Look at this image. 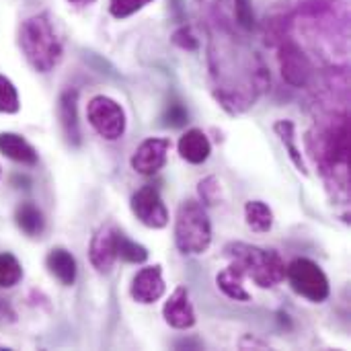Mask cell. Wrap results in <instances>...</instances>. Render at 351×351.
<instances>
[{
	"instance_id": "obj_13",
	"label": "cell",
	"mask_w": 351,
	"mask_h": 351,
	"mask_svg": "<svg viewBox=\"0 0 351 351\" xmlns=\"http://www.w3.org/2000/svg\"><path fill=\"white\" fill-rule=\"evenodd\" d=\"M325 148V158L331 165H348L350 160V125L346 121V117H341V121H337L329 134L325 136L323 142Z\"/></svg>"
},
{
	"instance_id": "obj_14",
	"label": "cell",
	"mask_w": 351,
	"mask_h": 351,
	"mask_svg": "<svg viewBox=\"0 0 351 351\" xmlns=\"http://www.w3.org/2000/svg\"><path fill=\"white\" fill-rule=\"evenodd\" d=\"M179 156L183 160H187L189 165H202L208 160L210 152H212V144L208 140V136L202 130H189L179 138Z\"/></svg>"
},
{
	"instance_id": "obj_25",
	"label": "cell",
	"mask_w": 351,
	"mask_h": 351,
	"mask_svg": "<svg viewBox=\"0 0 351 351\" xmlns=\"http://www.w3.org/2000/svg\"><path fill=\"white\" fill-rule=\"evenodd\" d=\"M162 119H165L162 123L169 125V128H183V125L189 121V113H187V109H185L183 103L173 101V103H169V107H167Z\"/></svg>"
},
{
	"instance_id": "obj_27",
	"label": "cell",
	"mask_w": 351,
	"mask_h": 351,
	"mask_svg": "<svg viewBox=\"0 0 351 351\" xmlns=\"http://www.w3.org/2000/svg\"><path fill=\"white\" fill-rule=\"evenodd\" d=\"M234 16H237V23L247 31L255 29V25H257L251 0H234Z\"/></svg>"
},
{
	"instance_id": "obj_21",
	"label": "cell",
	"mask_w": 351,
	"mask_h": 351,
	"mask_svg": "<svg viewBox=\"0 0 351 351\" xmlns=\"http://www.w3.org/2000/svg\"><path fill=\"white\" fill-rule=\"evenodd\" d=\"M117 257L123 259V261H128V263L140 265V263H144V261L148 259V251H146V247H142L140 243L128 239V237L119 230V232H117Z\"/></svg>"
},
{
	"instance_id": "obj_8",
	"label": "cell",
	"mask_w": 351,
	"mask_h": 351,
	"mask_svg": "<svg viewBox=\"0 0 351 351\" xmlns=\"http://www.w3.org/2000/svg\"><path fill=\"white\" fill-rule=\"evenodd\" d=\"M171 142L167 138H148L144 140L136 154L132 156V169L140 175H154L167 165Z\"/></svg>"
},
{
	"instance_id": "obj_12",
	"label": "cell",
	"mask_w": 351,
	"mask_h": 351,
	"mask_svg": "<svg viewBox=\"0 0 351 351\" xmlns=\"http://www.w3.org/2000/svg\"><path fill=\"white\" fill-rule=\"evenodd\" d=\"M162 315H165V321L173 329L185 331V329H191L195 325V311H193V304L189 300L187 288H177L169 296V300L165 302Z\"/></svg>"
},
{
	"instance_id": "obj_15",
	"label": "cell",
	"mask_w": 351,
	"mask_h": 351,
	"mask_svg": "<svg viewBox=\"0 0 351 351\" xmlns=\"http://www.w3.org/2000/svg\"><path fill=\"white\" fill-rule=\"evenodd\" d=\"M0 152L19 162V165H25V167H33L37 165V152L35 148L19 134H12V132H2L0 134Z\"/></svg>"
},
{
	"instance_id": "obj_29",
	"label": "cell",
	"mask_w": 351,
	"mask_h": 351,
	"mask_svg": "<svg viewBox=\"0 0 351 351\" xmlns=\"http://www.w3.org/2000/svg\"><path fill=\"white\" fill-rule=\"evenodd\" d=\"M171 2H173V4H171V6H173V12H175L179 19H183V10H185L183 0H171Z\"/></svg>"
},
{
	"instance_id": "obj_18",
	"label": "cell",
	"mask_w": 351,
	"mask_h": 351,
	"mask_svg": "<svg viewBox=\"0 0 351 351\" xmlns=\"http://www.w3.org/2000/svg\"><path fill=\"white\" fill-rule=\"evenodd\" d=\"M14 220H16V226L27 234V237H39L45 228V220H43V214L41 210L31 204V202H25L16 208L14 212Z\"/></svg>"
},
{
	"instance_id": "obj_5",
	"label": "cell",
	"mask_w": 351,
	"mask_h": 351,
	"mask_svg": "<svg viewBox=\"0 0 351 351\" xmlns=\"http://www.w3.org/2000/svg\"><path fill=\"white\" fill-rule=\"evenodd\" d=\"M86 117L88 123L93 125V130L103 138V140H119L125 134V111L123 107L113 101L111 97H95L90 99L88 107H86Z\"/></svg>"
},
{
	"instance_id": "obj_26",
	"label": "cell",
	"mask_w": 351,
	"mask_h": 351,
	"mask_svg": "<svg viewBox=\"0 0 351 351\" xmlns=\"http://www.w3.org/2000/svg\"><path fill=\"white\" fill-rule=\"evenodd\" d=\"M197 193L204 204H208V206L218 204L220 202V181L216 177H206L204 181H199Z\"/></svg>"
},
{
	"instance_id": "obj_19",
	"label": "cell",
	"mask_w": 351,
	"mask_h": 351,
	"mask_svg": "<svg viewBox=\"0 0 351 351\" xmlns=\"http://www.w3.org/2000/svg\"><path fill=\"white\" fill-rule=\"evenodd\" d=\"M274 130H276V134L280 136V140L284 142V146H286V150H288V156L292 158V162L296 165V169H298L302 175H308L306 162H304V158H302V154H300V150H298V146H296V128H294V123L288 121V119H282V121H278V123L274 125Z\"/></svg>"
},
{
	"instance_id": "obj_4",
	"label": "cell",
	"mask_w": 351,
	"mask_h": 351,
	"mask_svg": "<svg viewBox=\"0 0 351 351\" xmlns=\"http://www.w3.org/2000/svg\"><path fill=\"white\" fill-rule=\"evenodd\" d=\"M286 278L292 286V290L311 300V302H325L329 298V280L325 276V271L319 267V263L311 261V259H294L288 267H286Z\"/></svg>"
},
{
	"instance_id": "obj_10",
	"label": "cell",
	"mask_w": 351,
	"mask_h": 351,
	"mask_svg": "<svg viewBox=\"0 0 351 351\" xmlns=\"http://www.w3.org/2000/svg\"><path fill=\"white\" fill-rule=\"evenodd\" d=\"M165 280H162V269L158 265L144 267L136 274L132 282V298L140 304H154L165 296Z\"/></svg>"
},
{
	"instance_id": "obj_22",
	"label": "cell",
	"mask_w": 351,
	"mask_h": 351,
	"mask_svg": "<svg viewBox=\"0 0 351 351\" xmlns=\"http://www.w3.org/2000/svg\"><path fill=\"white\" fill-rule=\"evenodd\" d=\"M23 267L10 253H0V288H12L21 282Z\"/></svg>"
},
{
	"instance_id": "obj_30",
	"label": "cell",
	"mask_w": 351,
	"mask_h": 351,
	"mask_svg": "<svg viewBox=\"0 0 351 351\" xmlns=\"http://www.w3.org/2000/svg\"><path fill=\"white\" fill-rule=\"evenodd\" d=\"M70 4H74V6H88V4H93V2H97V0H68Z\"/></svg>"
},
{
	"instance_id": "obj_6",
	"label": "cell",
	"mask_w": 351,
	"mask_h": 351,
	"mask_svg": "<svg viewBox=\"0 0 351 351\" xmlns=\"http://www.w3.org/2000/svg\"><path fill=\"white\" fill-rule=\"evenodd\" d=\"M132 212L148 228H165L169 224V210L152 185H144L132 195Z\"/></svg>"
},
{
	"instance_id": "obj_1",
	"label": "cell",
	"mask_w": 351,
	"mask_h": 351,
	"mask_svg": "<svg viewBox=\"0 0 351 351\" xmlns=\"http://www.w3.org/2000/svg\"><path fill=\"white\" fill-rule=\"evenodd\" d=\"M21 49L37 72H49L62 60V41L45 12L27 19L19 33Z\"/></svg>"
},
{
	"instance_id": "obj_28",
	"label": "cell",
	"mask_w": 351,
	"mask_h": 351,
	"mask_svg": "<svg viewBox=\"0 0 351 351\" xmlns=\"http://www.w3.org/2000/svg\"><path fill=\"white\" fill-rule=\"evenodd\" d=\"M173 43H175L177 47L185 49V51H195V49L199 47L197 37L193 35L191 27H187V25L175 31V35H173Z\"/></svg>"
},
{
	"instance_id": "obj_3",
	"label": "cell",
	"mask_w": 351,
	"mask_h": 351,
	"mask_svg": "<svg viewBox=\"0 0 351 351\" xmlns=\"http://www.w3.org/2000/svg\"><path fill=\"white\" fill-rule=\"evenodd\" d=\"M212 243V224L204 206L195 199H185L177 210L175 245L185 255H202Z\"/></svg>"
},
{
	"instance_id": "obj_11",
	"label": "cell",
	"mask_w": 351,
	"mask_h": 351,
	"mask_svg": "<svg viewBox=\"0 0 351 351\" xmlns=\"http://www.w3.org/2000/svg\"><path fill=\"white\" fill-rule=\"evenodd\" d=\"M58 117H60V125H62L66 142L78 148L82 142V136H80V121H78V93L74 88H68L62 93L58 101Z\"/></svg>"
},
{
	"instance_id": "obj_24",
	"label": "cell",
	"mask_w": 351,
	"mask_h": 351,
	"mask_svg": "<svg viewBox=\"0 0 351 351\" xmlns=\"http://www.w3.org/2000/svg\"><path fill=\"white\" fill-rule=\"evenodd\" d=\"M150 2L152 0H109V12L115 19H128Z\"/></svg>"
},
{
	"instance_id": "obj_9",
	"label": "cell",
	"mask_w": 351,
	"mask_h": 351,
	"mask_svg": "<svg viewBox=\"0 0 351 351\" xmlns=\"http://www.w3.org/2000/svg\"><path fill=\"white\" fill-rule=\"evenodd\" d=\"M280 66L282 76L292 86H304L311 78L313 66L306 58V53L292 41H286L280 49Z\"/></svg>"
},
{
	"instance_id": "obj_7",
	"label": "cell",
	"mask_w": 351,
	"mask_h": 351,
	"mask_svg": "<svg viewBox=\"0 0 351 351\" xmlns=\"http://www.w3.org/2000/svg\"><path fill=\"white\" fill-rule=\"evenodd\" d=\"M117 232L119 230L115 226L105 224L95 232V237L90 241L88 257H90L93 267L99 274L111 271V267H113V263L117 259Z\"/></svg>"
},
{
	"instance_id": "obj_16",
	"label": "cell",
	"mask_w": 351,
	"mask_h": 351,
	"mask_svg": "<svg viewBox=\"0 0 351 351\" xmlns=\"http://www.w3.org/2000/svg\"><path fill=\"white\" fill-rule=\"evenodd\" d=\"M45 265L49 269V274L64 286H72L76 282V274H78V267H76V259L70 251L58 247V249H51L45 257Z\"/></svg>"
},
{
	"instance_id": "obj_17",
	"label": "cell",
	"mask_w": 351,
	"mask_h": 351,
	"mask_svg": "<svg viewBox=\"0 0 351 351\" xmlns=\"http://www.w3.org/2000/svg\"><path fill=\"white\" fill-rule=\"evenodd\" d=\"M243 278H245V274L234 263H230L228 269H224V271L218 274L216 284L224 292V296H228L230 300L247 302V300H251V296H249V292L243 286Z\"/></svg>"
},
{
	"instance_id": "obj_20",
	"label": "cell",
	"mask_w": 351,
	"mask_h": 351,
	"mask_svg": "<svg viewBox=\"0 0 351 351\" xmlns=\"http://www.w3.org/2000/svg\"><path fill=\"white\" fill-rule=\"evenodd\" d=\"M245 218L251 230L255 232H267L274 226V212L267 204L263 202H247L245 206Z\"/></svg>"
},
{
	"instance_id": "obj_23",
	"label": "cell",
	"mask_w": 351,
	"mask_h": 351,
	"mask_svg": "<svg viewBox=\"0 0 351 351\" xmlns=\"http://www.w3.org/2000/svg\"><path fill=\"white\" fill-rule=\"evenodd\" d=\"M21 107L14 84L0 74V113H16Z\"/></svg>"
},
{
	"instance_id": "obj_2",
	"label": "cell",
	"mask_w": 351,
	"mask_h": 351,
	"mask_svg": "<svg viewBox=\"0 0 351 351\" xmlns=\"http://www.w3.org/2000/svg\"><path fill=\"white\" fill-rule=\"evenodd\" d=\"M226 255L259 288H276L286 278V263L274 249H259L255 245L232 243L226 247Z\"/></svg>"
}]
</instances>
